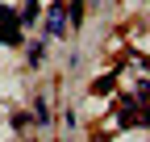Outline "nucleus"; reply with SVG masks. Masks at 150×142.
Instances as JSON below:
<instances>
[{
	"instance_id": "20e7f679",
	"label": "nucleus",
	"mask_w": 150,
	"mask_h": 142,
	"mask_svg": "<svg viewBox=\"0 0 150 142\" xmlns=\"http://www.w3.org/2000/svg\"><path fill=\"white\" fill-rule=\"evenodd\" d=\"M112 80H117V71H112V75H100L96 84H92V92H96V96H104V92H112Z\"/></svg>"
},
{
	"instance_id": "39448f33",
	"label": "nucleus",
	"mask_w": 150,
	"mask_h": 142,
	"mask_svg": "<svg viewBox=\"0 0 150 142\" xmlns=\"http://www.w3.org/2000/svg\"><path fill=\"white\" fill-rule=\"evenodd\" d=\"M33 117H38V121H42V126H46V121H50V109H46V96H38V100H33Z\"/></svg>"
},
{
	"instance_id": "423d86ee",
	"label": "nucleus",
	"mask_w": 150,
	"mask_h": 142,
	"mask_svg": "<svg viewBox=\"0 0 150 142\" xmlns=\"http://www.w3.org/2000/svg\"><path fill=\"white\" fill-rule=\"evenodd\" d=\"M21 21H25V25H33V21H38V0H25V9H21Z\"/></svg>"
},
{
	"instance_id": "6e6552de",
	"label": "nucleus",
	"mask_w": 150,
	"mask_h": 142,
	"mask_svg": "<svg viewBox=\"0 0 150 142\" xmlns=\"http://www.w3.org/2000/svg\"><path fill=\"white\" fill-rule=\"evenodd\" d=\"M138 121H142V126H150V109H142V117H138Z\"/></svg>"
},
{
	"instance_id": "f03ea898",
	"label": "nucleus",
	"mask_w": 150,
	"mask_h": 142,
	"mask_svg": "<svg viewBox=\"0 0 150 142\" xmlns=\"http://www.w3.org/2000/svg\"><path fill=\"white\" fill-rule=\"evenodd\" d=\"M46 33H50V38H63V33H67V9H63V0H54V4H50Z\"/></svg>"
},
{
	"instance_id": "0eeeda50",
	"label": "nucleus",
	"mask_w": 150,
	"mask_h": 142,
	"mask_svg": "<svg viewBox=\"0 0 150 142\" xmlns=\"http://www.w3.org/2000/svg\"><path fill=\"white\" fill-rule=\"evenodd\" d=\"M42 55H46V46H42V42H33V46H29V67L42 63Z\"/></svg>"
},
{
	"instance_id": "7ed1b4c3",
	"label": "nucleus",
	"mask_w": 150,
	"mask_h": 142,
	"mask_svg": "<svg viewBox=\"0 0 150 142\" xmlns=\"http://www.w3.org/2000/svg\"><path fill=\"white\" fill-rule=\"evenodd\" d=\"M79 21H83V0H71V13H67V25H75V29H79Z\"/></svg>"
},
{
	"instance_id": "f257e3e1",
	"label": "nucleus",
	"mask_w": 150,
	"mask_h": 142,
	"mask_svg": "<svg viewBox=\"0 0 150 142\" xmlns=\"http://www.w3.org/2000/svg\"><path fill=\"white\" fill-rule=\"evenodd\" d=\"M0 42H4V46L21 42V17H17L8 4H0Z\"/></svg>"
}]
</instances>
